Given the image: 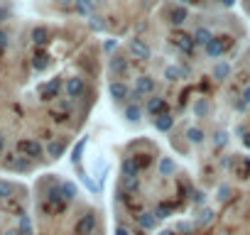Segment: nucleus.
<instances>
[{
  "instance_id": "nucleus-1",
  "label": "nucleus",
  "mask_w": 250,
  "mask_h": 235,
  "mask_svg": "<svg viewBox=\"0 0 250 235\" xmlns=\"http://www.w3.org/2000/svg\"><path fill=\"white\" fill-rule=\"evenodd\" d=\"M105 61L83 13L0 20V174L57 164L98 103Z\"/></svg>"
},
{
  "instance_id": "nucleus-2",
  "label": "nucleus",
  "mask_w": 250,
  "mask_h": 235,
  "mask_svg": "<svg viewBox=\"0 0 250 235\" xmlns=\"http://www.w3.org/2000/svg\"><path fill=\"white\" fill-rule=\"evenodd\" d=\"M196 176L150 135H138L118 152L113 213L118 235H143L187 211H201Z\"/></svg>"
},
{
  "instance_id": "nucleus-3",
  "label": "nucleus",
  "mask_w": 250,
  "mask_h": 235,
  "mask_svg": "<svg viewBox=\"0 0 250 235\" xmlns=\"http://www.w3.org/2000/svg\"><path fill=\"white\" fill-rule=\"evenodd\" d=\"M211 203L194 218L199 228L216 225L218 235H250V152L221 155L199 169Z\"/></svg>"
},
{
  "instance_id": "nucleus-4",
  "label": "nucleus",
  "mask_w": 250,
  "mask_h": 235,
  "mask_svg": "<svg viewBox=\"0 0 250 235\" xmlns=\"http://www.w3.org/2000/svg\"><path fill=\"white\" fill-rule=\"evenodd\" d=\"M35 235H101L103 218L64 174L42 172L32 184Z\"/></svg>"
},
{
  "instance_id": "nucleus-5",
  "label": "nucleus",
  "mask_w": 250,
  "mask_h": 235,
  "mask_svg": "<svg viewBox=\"0 0 250 235\" xmlns=\"http://www.w3.org/2000/svg\"><path fill=\"white\" fill-rule=\"evenodd\" d=\"M0 235H35L32 220V189L0 174Z\"/></svg>"
},
{
  "instance_id": "nucleus-6",
  "label": "nucleus",
  "mask_w": 250,
  "mask_h": 235,
  "mask_svg": "<svg viewBox=\"0 0 250 235\" xmlns=\"http://www.w3.org/2000/svg\"><path fill=\"white\" fill-rule=\"evenodd\" d=\"M162 3H177V5L196 10V13H228V8L235 0H160V5Z\"/></svg>"
},
{
  "instance_id": "nucleus-7",
  "label": "nucleus",
  "mask_w": 250,
  "mask_h": 235,
  "mask_svg": "<svg viewBox=\"0 0 250 235\" xmlns=\"http://www.w3.org/2000/svg\"><path fill=\"white\" fill-rule=\"evenodd\" d=\"M235 135H238V140H240V145L250 152V108L238 118V120H235Z\"/></svg>"
},
{
  "instance_id": "nucleus-8",
  "label": "nucleus",
  "mask_w": 250,
  "mask_h": 235,
  "mask_svg": "<svg viewBox=\"0 0 250 235\" xmlns=\"http://www.w3.org/2000/svg\"><path fill=\"white\" fill-rule=\"evenodd\" d=\"M240 8H243V13H245V18L250 20V0H240Z\"/></svg>"
},
{
  "instance_id": "nucleus-9",
  "label": "nucleus",
  "mask_w": 250,
  "mask_h": 235,
  "mask_svg": "<svg viewBox=\"0 0 250 235\" xmlns=\"http://www.w3.org/2000/svg\"><path fill=\"white\" fill-rule=\"evenodd\" d=\"M3 8H5V0H0V13H3ZM5 15H0V20H3Z\"/></svg>"
}]
</instances>
